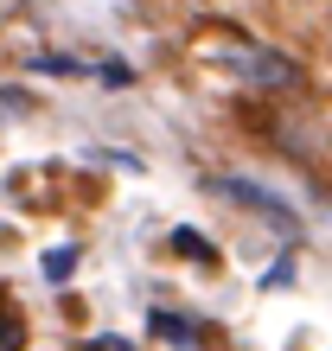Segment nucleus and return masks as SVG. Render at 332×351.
<instances>
[{"label":"nucleus","mask_w":332,"mask_h":351,"mask_svg":"<svg viewBox=\"0 0 332 351\" xmlns=\"http://www.w3.org/2000/svg\"><path fill=\"white\" fill-rule=\"evenodd\" d=\"M211 192H217V198H237L243 211H262V217L275 223L281 237H300V217L287 211V204H281L275 192H262V185H249V179H211Z\"/></svg>","instance_id":"nucleus-2"},{"label":"nucleus","mask_w":332,"mask_h":351,"mask_svg":"<svg viewBox=\"0 0 332 351\" xmlns=\"http://www.w3.org/2000/svg\"><path fill=\"white\" fill-rule=\"evenodd\" d=\"M38 268H45L51 287H64V281L77 275V250H71V243H58V250H45V262H38Z\"/></svg>","instance_id":"nucleus-3"},{"label":"nucleus","mask_w":332,"mask_h":351,"mask_svg":"<svg viewBox=\"0 0 332 351\" xmlns=\"http://www.w3.org/2000/svg\"><path fill=\"white\" fill-rule=\"evenodd\" d=\"M173 250H179L185 262H217V250H211V243H204L198 230H173Z\"/></svg>","instance_id":"nucleus-6"},{"label":"nucleus","mask_w":332,"mask_h":351,"mask_svg":"<svg viewBox=\"0 0 332 351\" xmlns=\"http://www.w3.org/2000/svg\"><path fill=\"white\" fill-rule=\"evenodd\" d=\"M154 332H160V339H173V345H198V339H204L198 326H185L179 313H160V306H154Z\"/></svg>","instance_id":"nucleus-4"},{"label":"nucleus","mask_w":332,"mask_h":351,"mask_svg":"<svg viewBox=\"0 0 332 351\" xmlns=\"http://www.w3.org/2000/svg\"><path fill=\"white\" fill-rule=\"evenodd\" d=\"M224 64H230L249 90H294L300 84V64H294V58H281V51H268V45H230V51H224Z\"/></svg>","instance_id":"nucleus-1"},{"label":"nucleus","mask_w":332,"mask_h":351,"mask_svg":"<svg viewBox=\"0 0 332 351\" xmlns=\"http://www.w3.org/2000/svg\"><path fill=\"white\" fill-rule=\"evenodd\" d=\"M83 351H134L128 339H83Z\"/></svg>","instance_id":"nucleus-7"},{"label":"nucleus","mask_w":332,"mask_h":351,"mask_svg":"<svg viewBox=\"0 0 332 351\" xmlns=\"http://www.w3.org/2000/svg\"><path fill=\"white\" fill-rule=\"evenodd\" d=\"M26 345V319L13 313V300H0V351H19Z\"/></svg>","instance_id":"nucleus-5"},{"label":"nucleus","mask_w":332,"mask_h":351,"mask_svg":"<svg viewBox=\"0 0 332 351\" xmlns=\"http://www.w3.org/2000/svg\"><path fill=\"white\" fill-rule=\"evenodd\" d=\"M19 109H26V96H19V90H7V96H0V115H19Z\"/></svg>","instance_id":"nucleus-8"}]
</instances>
